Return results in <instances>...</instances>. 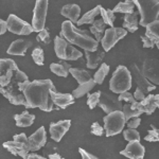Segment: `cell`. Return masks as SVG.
I'll use <instances>...</instances> for the list:
<instances>
[{"label": "cell", "mask_w": 159, "mask_h": 159, "mask_svg": "<svg viewBox=\"0 0 159 159\" xmlns=\"http://www.w3.org/2000/svg\"><path fill=\"white\" fill-rule=\"evenodd\" d=\"M30 83L28 75L19 68L0 74V91L13 105H24L28 108L25 88Z\"/></svg>", "instance_id": "cell-1"}, {"label": "cell", "mask_w": 159, "mask_h": 159, "mask_svg": "<svg viewBox=\"0 0 159 159\" xmlns=\"http://www.w3.org/2000/svg\"><path fill=\"white\" fill-rule=\"evenodd\" d=\"M56 89L49 79L35 80L30 82L25 88V96L28 102V108H39L43 111H52L54 106L50 92Z\"/></svg>", "instance_id": "cell-2"}, {"label": "cell", "mask_w": 159, "mask_h": 159, "mask_svg": "<svg viewBox=\"0 0 159 159\" xmlns=\"http://www.w3.org/2000/svg\"><path fill=\"white\" fill-rule=\"evenodd\" d=\"M60 35L72 45L78 46L85 51L98 50L99 42L96 38L90 36L89 31L79 29L70 20H65L61 24V31Z\"/></svg>", "instance_id": "cell-3"}, {"label": "cell", "mask_w": 159, "mask_h": 159, "mask_svg": "<svg viewBox=\"0 0 159 159\" xmlns=\"http://www.w3.org/2000/svg\"><path fill=\"white\" fill-rule=\"evenodd\" d=\"M140 14V25L147 28L159 16V0H133Z\"/></svg>", "instance_id": "cell-4"}, {"label": "cell", "mask_w": 159, "mask_h": 159, "mask_svg": "<svg viewBox=\"0 0 159 159\" xmlns=\"http://www.w3.org/2000/svg\"><path fill=\"white\" fill-rule=\"evenodd\" d=\"M132 72L125 66H118L109 81V88L114 93L121 94L132 88Z\"/></svg>", "instance_id": "cell-5"}, {"label": "cell", "mask_w": 159, "mask_h": 159, "mask_svg": "<svg viewBox=\"0 0 159 159\" xmlns=\"http://www.w3.org/2000/svg\"><path fill=\"white\" fill-rule=\"evenodd\" d=\"M54 51L56 56L63 61H78L82 58V55H83L81 51L74 48L72 43L61 37V35L55 37Z\"/></svg>", "instance_id": "cell-6"}, {"label": "cell", "mask_w": 159, "mask_h": 159, "mask_svg": "<svg viewBox=\"0 0 159 159\" xmlns=\"http://www.w3.org/2000/svg\"><path fill=\"white\" fill-rule=\"evenodd\" d=\"M103 121L106 137H111L122 132L126 120L122 110H117V111L107 114L103 118Z\"/></svg>", "instance_id": "cell-7"}, {"label": "cell", "mask_w": 159, "mask_h": 159, "mask_svg": "<svg viewBox=\"0 0 159 159\" xmlns=\"http://www.w3.org/2000/svg\"><path fill=\"white\" fill-rule=\"evenodd\" d=\"M48 4H49V0H36L32 17V25L34 32L38 33L45 29L48 13Z\"/></svg>", "instance_id": "cell-8"}, {"label": "cell", "mask_w": 159, "mask_h": 159, "mask_svg": "<svg viewBox=\"0 0 159 159\" xmlns=\"http://www.w3.org/2000/svg\"><path fill=\"white\" fill-rule=\"evenodd\" d=\"M7 21L9 31L13 33V34L25 35V36H27V35H30L31 33L34 32L32 25H30L29 22L22 20L21 18L17 17L14 14H10Z\"/></svg>", "instance_id": "cell-9"}, {"label": "cell", "mask_w": 159, "mask_h": 159, "mask_svg": "<svg viewBox=\"0 0 159 159\" xmlns=\"http://www.w3.org/2000/svg\"><path fill=\"white\" fill-rule=\"evenodd\" d=\"M127 34V31L124 28H109L105 31V34L101 40L102 47L104 51H109L120 39L124 38Z\"/></svg>", "instance_id": "cell-10"}, {"label": "cell", "mask_w": 159, "mask_h": 159, "mask_svg": "<svg viewBox=\"0 0 159 159\" xmlns=\"http://www.w3.org/2000/svg\"><path fill=\"white\" fill-rule=\"evenodd\" d=\"M141 71L151 83L154 85H159V58H147L143 61Z\"/></svg>", "instance_id": "cell-11"}, {"label": "cell", "mask_w": 159, "mask_h": 159, "mask_svg": "<svg viewBox=\"0 0 159 159\" xmlns=\"http://www.w3.org/2000/svg\"><path fill=\"white\" fill-rule=\"evenodd\" d=\"M99 106L101 107L106 114H110V112L123 109L122 101H120L118 97L110 93V92H102Z\"/></svg>", "instance_id": "cell-12"}, {"label": "cell", "mask_w": 159, "mask_h": 159, "mask_svg": "<svg viewBox=\"0 0 159 159\" xmlns=\"http://www.w3.org/2000/svg\"><path fill=\"white\" fill-rule=\"evenodd\" d=\"M130 72H132L133 80L136 82L137 86L142 89L145 93H150L151 91H153L156 89V85H154L153 83H151V82L145 78L144 74L142 73V71L140 70V68L138 67L136 64H133L132 65Z\"/></svg>", "instance_id": "cell-13"}, {"label": "cell", "mask_w": 159, "mask_h": 159, "mask_svg": "<svg viewBox=\"0 0 159 159\" xmlns=\"http://www.w3.org/2000/svg\"><path fill=\"white\" fill-rule=\"evenodd\" d=\"M2 147L7 148L10 153H12L13 155L20 156L21 158H25L30 154V147L29 143L27 142H21L18 140H11L7 141L2 144Z\"/></svg>", "instance_id": "cell-14"}, {"label": "cell", "mask_w": 159, "mask_h": 159, "mask_svg": "<svg viewBox=\"0 0 159 159\" xmlns=\"http://www.w3.org/2000/svg\"><path fill=\"white\" fill-rule=\"evenodd\" d=\"M70 126V120H61L58 122H52L49 127L51 139H53V141H55V142H60L64 135H66V133L69 130Z\"/></svg>", "instance_id": "cell-15"}, {"label": "cell", "mask_w": 159, "mask_h": 159, "mask_svg": "<svg viewBox=\"0 0 159 159\" xmlns=\"http://www.w3.org/2000/svg\"><path fill=\"white\" fill-rule=\"evenodd\" d=\"M145 153V148L140 141H133L129 142V144L125 147L123 151L120 152V154L129 159H143Z\"/></svg>", "instance_id": "cell-16"}, {"label": "cell", "mask_w": 159, "mask_h": 159, "mask_svg": "<svg viewBox=\"0 0 159 159\" xmlns=\"http://www.w3.org/2000/svg\"><path fill=\"white\" fill-rule=\"evenodd\" d=\"M47 143V133L43 126H40L34 134L29 137V147L31 152H36Z\"/></svg>", "instance_id": "cell-17"}, {"label": "cell", "mask_w": 159, "mask_h": 159, "mask_svg": "<svg viewBox=\"0 0 159 159\" xmlns=\"http://www.w3.org/2000/svg\"><path fill=\"white\" fill-rule=\"evenodd\" d=\"M50 94L53 104L61 109H65L68 106L72 105L74 103V99H75L71 93H61L56 89H52Z\"/></svg>", "instance_id": "cell-18"}, {"label": "cell", "mask_w": 159, "mask_h": 159, "mask_svg": "<svg viewBox=\"0 0 159 159\" xmlns=\"http://www.w3.org/2000/svg\"><path fill=\"white\" fill-rule=\"evenodd\" d=\"M32 45H33V43L31 42L30 39H25V38L16 39L10 45V47L7 48V53L11 55L25 56L27 50L29 49L30 47H32Z\"/></svg>", "instance_id": "cell-19"}, {"label": "cell", "mask_w": 159, "mask_h": 159, "mask_svg": "<svg viewBox=\"0 0 159 159\" xmlns=\"http://www.w3.org/2000/svg\"><path fill=\"white\" fill-rule=\"evenodd\" d=\"M138 108L142 112L152 115L156 108H159V94L148 93V96L142 102L138 103Z\"/></svg>", "instance_id": "cell-20"}, {"label": "cell", "mask_w": 159, "mask_h": 159, "mask_svg": "<svg viewBox=\"0 0 159 159\" xmlns=\"http://www.w3.org/2000/svg\"><path fill=\"white\" fill-rule=\"evenodd\" d=\"M86 56V66L89 69H96L99 65H102V61H103L105 56L104 50H96V51H85Z\"/></svg>", "instance_id": "cell-21"}, {"label": "cell", "mask_w": 159, "mask_h": 159, "mask_svg": "<svg viewBox=\"0 0 159 159\" xmlns=\"http://www.w3.org/2000/svg\"><path fill=\"white\" fill-rule=\"evenodd\" d=\"M61 14L72 21L73 24H78L80 14H81V7L78 4H66L61 7Z\"/></svg>", "instance_id": "cell-22"}, {"label": "cell", "mask_w": 159, "mask_h": 159, "mask_svg": "<svg viewBox=\"0 0 159 159\" xmlns=\"http://www.w3.org/2000/svg\"><path fill=\"white\" fill-rule=\"evenodd\" d=\"M139 12L134 11L130 14H125L123 19V28L129 33H135L139 28V19H138Z\"/></svg>", "instance_id": "cell-23"}, {"label": "cell", "mask_w": 159, "mask_h": 159, "mask_svg": "<svg viewBox=\"0 0 159 159\" xmlns=\"http://www.w3.org/2000/svg\"><path fill=\"white\" fill-rule=\"evenodd\" d=\"M14 120L18 127H29L34 123L35 116L32 114H30V112H28L27 110H25V111H22L21 114L15 115Z\"/></svg>", "instance_id": "cell-24"}, {"label": "cell", "mask_w": 159, "mask_h": 159, "mask_svg": "<svg viewBox=\"0 0 159 159\" xmlns=\"http://www.w3.org/2000/svg\"><path fill=\"white\" fill-rule=\"evenodd\" d=\"M70 68L71 66L66 61L63 60L60 61L58 63H52L50 65V70L54 74H56V75L61 76V78H67L68 74L70 73L69 72Z\"/></svg>", "instance_id": "cell-25"}, {"label": "cell", "mask_w": 159, "mask_h": 159, "mask_svg": "<svg viewBox=\"0 0 159 159\" xmlns=\"http://www.w3.org/2000/svg\"><path fill=\"white\" fill-rule=\"evenodd\" d=\"M101 10H102V6H97L96 7L90 10L89 12L85 13V14L81 17V19H79L78 25H92L96 21V17L98 16L99 14H101Z\"/></svg>", "instance_id": "cell-26"}, {"label": "cell", "mask_w": 159, "mask_h": 159, "mask_svg": "<svg viewBox=\"0 0 159 159\" xmlns=\"http://www.w3.org/2000/svg\"><path fill=\"white\" fill-rule=\"evenodd\" d=\"M69 72L72 74V76L76 80V82L80 84H84L86 82H89L91 79V74L89 71H87L86 69L83 68H76V67H71Z\"/></svg>", "instance_id": "cell-27"}, {"label": "cell", "mask_w": 159, "mask_h": 159, "mask_svg": "<svg viewBox=\"0 0 159 159\" xmlns=\"http://www.w3.org/2000/svg\"><path fill=\"white\" fill-rule=\"evenodd\" d=\"M105 27H106V24L103 19H98L93 22L90 25V32L94 35V38L100 43L103 38L104 34H105Z\"/></svg>", "instance_id": "cell-28"}, {"label": "cell", "mask_w": 159, "mask_h": 159, "mask_svg": "<svg viewBox=\"0 0 159 159\" xmlns=\"http://www.w3.org/2000/svg\"><path fill=\"white\" fill-rule=\"evenodd\" d=\"M96 85H97V83L93 79L90 80L89 82H86V83H84V84H80L78 88H75L72 91V96L75 99L82 98V97L85 96L86 93H88L92 88H94Z\"/></svg>", "instance_id": "cell-29"}, {"label": "cell", "mask_w": 159, "mask_h": 159, "mask_svg": "<svg viewBox=\"0 0 159 159\" xmlns=\"http://www.w3.org/2000/svg\"><path fill=\"white\" fill-rule=\"evenodd\" d=\"M138 103L135 104H130V103H126L125 105H123V114H124V117H125V120L126 122L130 120L132 118H135V117H140V115L142 114V111L138 108Z\"/></svg>", "instance_id": "cell-30"}, {"label": "cell", "mask_w": 159, "mask_h": 159, "mask_svg": "<svg viewBox=\"0 0 159 159\" xmlns=\"http://www.w3.org/2000/svg\"><path fill=\"white\" fill-rule=\"evenodd\" d=\"M135 3L133 0H125L123 2H119L116 7L112 9L115 13H124V14H130L134 12Z\"/></svg>", "instance_id": "cell-31"}, {"label": "cell", "mask_w": 159, "mask_h": 159, "mask_svg": "<svg viewBox=\"0 0 159 159\" xmlns=\"http://www.w3.org/2000/svg\"><path fill=\"white\" fill-rule=\"evenodd\" d=\"M145 35L150 37L151 39H153L156 45L159 43V20H156V21L148 25Z\"/></svg>", "instance_id": "cell-32"}, {"label": "cell", "mask_w": 159, "mask_h": 159, "mask_svg": "<svg viewBox=\"0 0 159 159\" xmlns=\"http://www.w3.org/2000/svg\"><path fill=\"white\" fill-rule=\"evenodd\" d=\"M108 72H109V66L107 65V64L103 63L102 65H100V68L98 69V71H97L93 75V80L96 81V83L99 84V85L103 84L104 79L106 78V75L108 74Z\"/></svg>", "instance_id": "cell-33"}, {"label": "cell", "mask_w": 159, "mask_h": 159, "mask_svg": "<svg viewBox=\"0 0 159 159\" xmlns=\"http://www.w3.org/2000/svg\"><path fill=\"white\" fill-rule=\"evenodd\" d=\"M101 16H102V19L105 21V24L108 25L110 28L114 27V22H115V20H116V16H115V12L112 11V10L102 7Z\"/></svg>", "instance_id": "cell-34"}, {"label": "cell", "mask_w": 159, "mask_h": 159, "mask_svg": "<svg viewBox=\"0 0 159 159\" xmlns=\"http://www.w3.org/2000/svg\"><path fill=\"white\" fill-rule=\"evenodd\" d=\"M16 63L15 61L11 60V58H1L0 60V74L4 73L9 70H12V69H17Z\"/></svg>", "instance_id": "cell-35"}, {"label": "cell", "mask_w": 159, "mask_h": 159, "mask_svg": "<svg viewBox=\"0 0 159 159\" xmlns=\"http://www.w3.org/2000/svg\"><path fill=\"white\" fill-rule=\"evenodd\" d=\"M56 153H58L57 142H55V141H50V142L46 143V145L43 147V156L49 157L50 155L56 154Z\"/></svg>", "instance_id": "cell-36"}, {"label": "cell", "mask_w": 159, "mask_h": 159, "mask_svg": "<svg viewBox=\"0 0 159 159\" xmlns=\"http://www.w3.org/2000/svg\"><path fill=\"white\" fill-rule=\"evenodd\" d=\"M123 137L129 142H133V141H140V134L138 130L135 129H127L123 130Z\"/></svg>", "instance_id": "cell-37"}, {"label": "cell", "mask_w": 159, "mask_h": 159, "mask_svg": "<svg viewBox=\"0 0 159 159\" xmlns=\"http://www.w3.org/2000/svg\"><path fill=\"white\" fill-rule=\"evenodd\" d=\"M101 94H102V91H100V90L97 92H93V93L88 94V98H87V105L89 106V108L93 109L96 106H99Z\"/></svg>", "instance_id": "cell-38"}, {"label": "cell", "mask_w": 159, "mask_h": 159, "mask_svg": "<svg viewBox=\"0 0 159 159\" xmlns=\"http://www.w3.org/2000/svg\"><path fill=\"white\" fill-rule=\"evenodd\" d=\"M32 58L36 65H38V66L43 65V61H45V53H43V50L42 49V48L37 47L32 51Z\"/></svg>", "instance_id": "cell-39"}, {"label": "cell", "mask_w": 159, "mask_h": 159, "mask_svg": "<svg viewBox=\"0 0 159 159\" xmlns=\"http://www.w3.org/2000/svg\"><path fill=\"white\" fill-rule=\"evenodd\" d=\"M36 39L38 43H42L43 45H49L51 43V36H50V32L48 29H43L40 32H38Z\"/></svg>", "instance_id": "cell-40"}, {"label": "cell", "mask_w": 159, "mask_h": 159, "mask_svg": "<svg viewBox=\"0 0 159 159\" xmlns=\"http://www.w3.org/2000/svg\"><path fill=\"white\" fill-rule=\"evenodd\" d=\"M148 134L145 136L144 140L148 142H159V129H156L154 125H151V129L148 130Z\"/></svg>", "instance_id": "cell-41"}, {"label": "cell", "mask_w": 159, "mask_h": 159, "mask_svg": "<svg viewBox=\"0 0 159 159\" xmlns=\"http://www.w3.org/2000/svg\"><path fill=\"white\" fill-rule=\"evenodd\" d=\"M119 100L120 101H125V102H127V103H130V104H135V103H137V100L135 99V97H134V94H132L129 91H125V92H123V93L121 94H119Z\"/></svg>", "instance_id": "cell-42"}, {"label": "cell", "mask_w": 159, "mask_h": 159, "mask_svg": "<svg viewBox=\"0 0 159 159\" xmlns=\"http://www.w3.org/2000/svg\"><path fill=\"white\" fill-rule=\"evenodd\" d=\"M105 129L103 126H101V125L99 124L98 122H94L91 124L90 126V133L92 135H96V136H102L104 134Z\"/></svg>", "instance_id": "cell-43"}, {"label": "cell", "mask_w": 159, "mask_h": 159, "mask_svg": "<svg viewBox=\"0 0 159 159\" xmlns=\"http://www.w3.org/2000/svg\"><path fill=\"white\" fill-rule=\"evenodd\" d=\"M141 40H142L143 47L144 48H151V49H152V48L155 47V45H156L155 42H154L153 39H151L148 36H147L145 34L141 36Z\"/></svg>", "instance_id": "cell-44"}, {"label": "cell", "mask_w": 159, "mask_h": 159, "mask_svg": "<svg viewBox=\"0 0 159 159\" xmlns=\"http://www.w3.org/2000/svg\"><path fill=\"white\" fill-rule=\"evenodd\" d=\"M140 123H141L140 117H135V118H132V119L127 121V126H129V129H136L140 125Z\"/></svg>", "instance_id": "cell-45"}, {"label": "cell", "mask_w": 159, "mask_h": 159, "mask_svg": "<svg viewBox=\"0 0 159 159\" xmlns=\"http://www.w3.org/2000/svg\"><path fill=\"white\" fill-rule=\"evenodd\" d=\"M134 97H135V99L137 100L138 102H142L143 100L147 98V97H145V92L143 91L141 88H139V87H138V88L135 90V92H134Z\"/></svg>", "instance_id": "cell-46"}, {"label": "cell", "mask_w": 159, "mask_h": 159, "mask_svg": "<svg viewBox=\"0 0 159 159\" xmlns=\"http://www.w3.org/2000/svg\"><path fill=\"white\" fill-rule=\"evenodd\" d=\"M79 153L81 154L82 159H99L98 157H96L94 155H92V154L88 153V152H86V151L84 150V148H79Z\"/></svg>", "instance_id": "cell-47"}, {"label": "cell", "mask_w": 159, "mask_h": 159, "mask_svg": "<svg viewBox=\"0 0 159 159\" xmlns=\"http://www.w3.org/2000/svg\"><path fill=\"white\" fill-rule=\"evenodd\" d=\"M7 31H9V28H7V21H4L3 19H0V34L3 35Z\"/></svg>", "instance_id": "cell-48"}, {"label": "cell", "mask_w": 159, "mask_h": 159, "mask_svg": "<svg viewBox=\"0 0 159 159\" xmlns=\"http://www.w3.org/2000/svg\"><path fill=\"white\" fill-rule=\"evenodd\" d=\"M22 159H47V157H45V156H40V155H38V154H35L34 152H33V153H30L27 157L22 158Z\"/></svg>", "instance_id": "cell-49"}, {"label": "cell", "mask_w": 159, "mask_h": 159, "mask_svg": "<svg viewBox=\"0 0 159 159\" xmlns=\"http://www.w3.org/2000/svg\"><path fill=\"white\" fill-rule=\"evenodd\" d=\"M157 48H158V49H159V43H157Z\"/></svg>", "instance_id": "cell-50"}, {"label": "cell", "mask_w": 159, "mask_h": 159, "mask_svg": "<svg viewBox=\"0 0 159 159\" xmlns=\"http://www.w3.org/2000/svg\"><path fill=\"white\" fill-rule=\"evenodd\" d=\"M157 20H159V16H158V19H157Z\"/></svg>", "instance_id": "cell-51"}, {"label": "cell", "mask_w": 159, "mask_h": 159, "mask_svg": "<svg viewBox=\"0 0 159 159\" xmlns=\"http://www.w3.org/2000/svg\"><path fill=\"white\" fill-rule=\"evenodd\" d=\"M49 159H50V158H49Z\"/></svg>", "instance_id": "cell-52"}]
</instances>
